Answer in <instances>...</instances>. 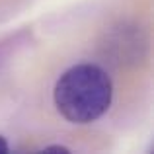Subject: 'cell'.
<instances>
[{"instance_id":"cell-1","label":"cell","mask_w":154,"mask_h":154,"mask_svg":"<svg viewBox=\"0 0 154 154\" xmlns=\"http://www.w3.org/2000/svg\"><path fill=\"white\" fill-rule=\"evenodd\" d=\"M109 74L92 63L74 64L55 84V105L70 123H92L111 105Z\"/></svg>"},{"instance_id":"cell-2","label":"cell","mask_w":154,"mask_h":154,"mask_svg":"<svg viewBox=\"0 0 154 154\" xmlns=\"http://www.w3.org/2000/svg\"><path fill=\"white\" fill-rule=\"evenodd\" d=\"M6 152H10V146H8L6 139H4V137H0V154H6Z\"/></svg>"}]
</instances>
